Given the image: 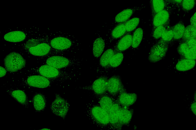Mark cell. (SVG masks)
<instances>
[{
	"instance_id": "6da1fadb",
	"label": "cell",
	"mask_w": 196,
	"mask_h": 130,
	"mask_svg": "<svg viewBox=\"0 0 196 130\" xmlns=\"http://www.w3.org/2000/svg\"><path fill=\"white\" fill-rule=\"evenodd\" d=\"M22 49L29 54L41 58L58 55L52 48L50 39L47 36L28 40L22 46Z\"/></svg>"
},
{
	"instance_id": "7a4b0ae2",
	"label": "cell",
	"mask_w": 196,
	"mask_h": 130,
	"mask_svg": "<svg viewBox=\"0 0 196 130\" xmlns=\"http://www.w3.org/2000/svg\"><path fill=\"white\" fill-rule=\"evenodd\" d=\"M28 72L42 76L55 82H60L71 80L76 76V75L73 73L64 71L45 64L31 69Z\"/></svg>"
},
{
	"instance_id": "3957f363",
	"label": "cell",
	"mask_w": 196,
	"mask_h": 130,
	"mask_svg": "<svg viewBox=\"0 0 196 130\" xmlns=\"http://www.w3.org/2000/svg\"><path fill=\"white\" fill-rule=\"evenodd\" d=\"M4 64L7 72L12 73L18 72L24 68L26 62L20 53L13 52L5 58Z\"/></svg>"
},
{
	"instance_id": "277c9868",
	"label": "cell",
	"mask_w": 196,
	"mask_h": 130,
	"mask_svg": "<svg viewBox=\"0 0 196 130\" xmlns=\"http://www.w3.org/2000/svg\"><path fill=\"white\" fill-rule=\"evenodd\" d=\"M89 114L94 123L103 128L110 127L108 113L99 105H94L88 110Z\"/></svg>"
},
{
	"instance_id": "5b68a950",
	"label": "cell",
	"mask_w": 196,
	"mask_h": 130,
	"mask_svg": "<svg viewBox=\"0 0 196 130\" xmlns=\"http://www.w3.org/2000/svg\"><path fill=\"white\" fill-rule=\"evenodd\" d=\"M70 108L67 100L62 98L58 93L55 96V99L50 106L51 111L55 115L65 119Z\"/></svg>"
},
{
	"instance_id": "8992f818",
	"label": "cell",
	"mask_w": 196,
	"mask_h": 130,
	"mask_svg": "<svg viewBox=\"0 0 196 130\" xmlns=\"http://www.w3.org/2000/svg\"><path fill=\"white\" fill-rule=\"evenodd\" d=\"M108 79L105 75H102L90 85L79 87L78 89L91 91L96 98L107 93Z\"/></svg>"
},
{
	"instance_id": "52a82bcc",
	"label": "cell",
	"mask_w": 196,
	"mask_h": 130,
	"mask_svg": "<svg viewBox=\"0 0 196 130\" xmlns=\"http://www.w3.org/2000/svg\"><path fill=\"white\" fill-rule=\"evenodd\" d=\"M54 82L41 75H32L23 80L20 85L28 87L45 88L51 86Z\"/></svg>"
},
{
	"instance_id": "ba28073f",
	"label": "cell",
	"mask_w": 196,
	"mask_h": 130,
	"mask_svg": "<svg viewBox=\"0 0 196 130\" xmlns=\"http://www.w3.org/2000/svg\"><path fill=\"white\" fill-rule=\"evenodd\" d=\"M126 91L120 76L115 75L108 79L107 93L115 100L120 93Z\"/></svg>"
},
{
	"instance_id": "9c48e42d",
	"label": "cell",
	"mask_w": 196,
	"mask_h": 130,
	"mask_svg": "<svg viewBox=\"0 0 196 130\" xmlns=\"http://www.w3.org/2000/svg\"><path fill=\"white\" fill-rule=\"evenodd\" d=\"M79 62L78 60L62 56L54 55L47 58L45 64L60 69L77 65L79 63Z\"/></svg>"
},
{
	"instance_id": "30bf717a",
	"label": "cell",
	"mask_w": 196,
	"mask_h": 130,
	"mask_svg": "<svg viewBox=\"0 0 196 130\" xmlns=\"http://www.w3.org/2000/svg\"><path fill=\"white\" fill-rule=\"evenodd\" d=\"M169 47L166 44L156 41L151 48L148 57L149 61L151 63H155L163 59Z\"/></svg>"
},
{
	"instance_id": "8fae6325",
	"label": "cell",
	"mask_w": 196,
	"mask_h": 130,
	"mask_svg": "<svg viewBox=\"0 0 196 130\" xmlns=\"http://www.w3.org/2000/svg\"><path fill=\"white\" fill-rule=\"evenodd\" d=\"M51 45L58 55L62 56L64 52L70 49L74 42L68 38L59 36L50 39Z\"/></svg>"
},
{
	"instance_id": "7c38bea8",
	"label": "cell",
	"mask_w": 196,
	"mask_h": 130,
	"mask_svg": "<svg viewBox=\"0 0 196 130\" xmlns=\"http://www.w3.org/2000/svg\"><path fill=\"white\" fill-rule=\"evenodd\" d=\"M174 8L170 5L152 17V30L166 23L170 19L169 17Z\"/></svg>"
},
{
	"instance_id": "4fadbf2b",
	"label": "cell",
	"mask_w": 196,
	"mask_h": 130,
	"mask_svg": "<svg viewBox=\"0 0 196 130\" xmlns=\"http://www.w3.org/2000/svg\"><path fill=\"white\" fill-rule=\"evenodd\" d=\"M121 106L116 101L108 112L110 127L113 130H121L122 126L119 120L118 113Z\"/></svg>"
},
{
	"instance_id": "5bb4252c",
	"label": "cell",
	"mask_w": 196,
	"mask_h": 130,
	"mask_svg": "<svg viewBox=\"0 0 196 130\" xmlns=\"http://www.w3.org/2000/svg\"><path fill=\"white\" fill-rule=\"evenodd\" d=\"M6 90L16 101L26 108H29V101L28 96L24 91L13 88L7 89Z\"/></svg>"
},
{
	"instance_id": "9a60e30c",
	"label": "cell",
	"mask_w": 196,
	"mask_h": 130,
	"mask_svg": "<svg viewBox=\"0 0 196 130\" xmlns=\"http://www.w3.org/2000/svg\"><path fill=\"white\" fill-rule=\"evenodd\" d=\"M133 32L125 34L116 42L112 48L116 53H122L131 47Z\"/></svg>"
},
{
	"instance_id": "2e32d148",
	"label": "cell",
	"mask_w": 196,
	"mask_h": 130,
	"mask_svg": "<svg viewBox=\"0 0 196 130\" xmlns=\"http://www.w3.org/2000/svg\"><path fill=\"white\" fill-rule=\"evenodd\" d=\"M137 98L136 93H128L126 91L120 93L116 98V100L121 106L128 107L136 102Z\"/></svg>"
},
{
	"instance_id": "e0dca14e",
	"label": "cell",
	"mask_w": 196,
	"mask_h": 130,
	"mask_svg": "<svg viewBox=\"0 0 196 130\" xmlns=\"http://www.w3.org/2000/svg\"><path fill=\"white\" fill-rule=\"evenodd\" d=\"M31 101L36 112H40L43 111L46 107V99L42 93L35 92L32 96Z\"/></svg>"
},
{
	"instance_id": "ac0fdd59",
	"label": "cell",
	"mask_w": 196,
	"mask_h": 130,
	"mask_svg": "<svg viewBox=\"0 0 196 130\" xmlns=\"http://www.w3.org/2000/svg\"><path fill=\"white\" fill-rule=\"evenodd\" d=\"M142 7H134L125 9L117 14L115 18V22L117 24L123 22L129 19L137 10H141Z\"/></svg>"
},
{
	"instance_id": "d6986e66",
	"label": "cell",
	"mask_w": 196,
	"mask_h": 130,
	"mask_svg": "<svg viewBox=\"0 0 196 130\" xmlns=\"http://www.w3.org/2000/svg\"><path fill=\"white\" fill-rule=\"evenodd\" d=\"M185 28L183 21L182 20L172 27L173 38L169 44V47L179 42L183 35Z\"/></svg>"
},
{
	"instance_id": "ffe728a7",
	"label": "cell",
	"mask_w": 196,
	"mask_h": 130,
	"mask_svg": "<svg viewBox=\"0 0 196 130\" xmlns=\"http://www.w3.org/2000/svg\"><path fill=\"white\" fill-rule=\"evenodd\" d=\"M133 113L132 109L121 107L119 111L118 115L119 123L122 126L129 123L132 118Z\"/></svg>"
},
{
	"instance_id": "44dd1931",
	"label": "cell",
	"mask_w": 196,
	"mask_h": 130,
	"mask_svg": "<svg viewBox=\"0 0 196 130\" xmlns=\"http://www.w3.org/2000/svg\"><path fill=\"white\" fill-rule=\"evenodd\" d=\"M149 4L151 10L152 17L170 5L168 0H150Z\"/></svg>"
},
{
	"instance_id": "7402d4cb",
	"label": "cell",
	"mask_w": 196,
	"mask_h": 130,
	"mask_svg": "<svg viewBox=\"0 0 196 130\" xmlns=\"http://www.w3.org/2000/svg\"><path fill=\"white\" fill-rule=\"evenodd\" d=\"M27 35L21 31H15L8 32L4 35V39L7 41L13 42L22 41L26 38Z\"/></svg>"
},
{
	"instance_id": "603a6c76",
	"label": "cell",
	"mask_w": 196,
	"mask_h": 130,
	"mask_svg": "<svg viewBox=\"0 0 196 130\" xmlns=\"http://www.w3.org/2000/svg\"><path fill=\"white\" fill-rule=\"evenodd\" d=\"M128 20L118 24L113 29L109 38V42H111L115 40L120 38L125 34L126 30L125 25Z\"/></svg>"
},
{
	"instance_id": "cb8c5ba5",
	"label": "cell",
	"mask_w": 196,
	"mask_h": 130,
	"mask_svg": "<svg viewBox=\"0 0 196 130\" xmlns=\"http://www.w3.org/2000/svg\"><path fill=\"white\" fill-rule=\"evenodd\" d=\"M99 105L108 113L116 100L107 93L96 98Z\"/></svg>"
},
{
	"instance_id": "d4e9b609",
	"label": "cell",
	"mask_w": 196,
	"mask_h": 130,
	"mask_svg": "<svg viewBox=\"0 0 196 130\" xmlns=\"http://www.w3.org/2000/svg\"><path fill=\"white\" fill-rule=\"evenodd\" d=\"M195 60L180 58L176 65V69L180 71L190 70L195 67Z\"/></svg>"
},
{
	"instance_id": "484cf974",
	"label": "cell",
	"mask_w": 196,
	"mask_h": 130,
	"mask_svg": "<svg viewBox=\"0 0 196 130\" xmlns=\"http://www.w3.org/2000/svg\"><path fill=\"white\" fill-rule=\"evenodd\" d=\"M105 46L104 40L101 38L99 37L94 41L92 48L93 53L94 56L98 58L103 52Z\"/></svg>"
},
{
	"instance_id": "4316f807",
	"label": "cell",
	"mask_w": 196,
	"mask_h": 130,
	"mask_svg": "<svg viewBox=\"0 0 196 130\" xmlns=\"http://www.w3.org/2000/svg\"><path fill=\"white\" fill-rule=\"evenodd\" d=\"M115 54V53L112 48L107 50L100 58L99 61L100 66L106 69L111 59Z\"/></svg>"
},
{
	"instance_id": "83f0119b",
	"label": "cell",
	"mask_w": 196,
	"mask_h": 130,
	"mask_svg": "<svg viewBox=\"0 0 196 130\" xmlns=\"http://www.w3.org/2000/svg\"><path fill=\"white\" fill-rule=\"evenodd\" d=\"M170 19L165 24L158 26L152 30L151 35L156 42L158 41L166 29L169 26Z\"/></svg>"
},
{
	"instance_id": "f1b7e54d",
	"label": "cell",
	"mask_w": 196,
	"mask_h": 130,
	"mask_svg": "<svg viewBox=\"0 0 196 130\" xmlns=\"http://www.w3.org/2000/svg\"><path fill=\"white\" fill-rule=\"evenodd\" d=\"M196 28L191 25L187 26L185 28L183 36L179 43L185 42L193 39H196Z\"/></svg>"
},
{
	"instance_id": "f546056e",
	"label": "cell",
	"mask_w": 196,
	"mask_h": 130,
	"mask_svg": "<svg viewBox=\"0 0 196 130\" xmlns=\"http://www.w3.org/2000/svg\"><path fill=\"white\" fill-rule=\"evenodd\" d=\"M143 35V31L141 28L139 27L134 30L132 36V48H136L139 46L142 39Z\"/></svg>"
},
{
	"instance_id": "4dcf8cb0",
	"label": "cell",
	"mask_w": 196,
	"mask_h": 130,
	"mask_svg": "<svg viewBox=\"0 0 196 130\" xmlns=\"http://www.w3.org/2000/svg\"><path fill=\"white\" fill-rule=\"evenodd\" d=\"M124 58L122 53L115 54L111 59L105 69L108 70L116 68L119 66L122 63Z\"/></svg>"
},
{
	"instance_id": "1f68e13d",
	"label": "cell",
	"mask_w": 196,
	"mask_h": 130,
	"mask_svg": "<svg viewBox=\"0 0 196 130\" xmlns=\"http://www.w3.org/2000/svg\"><path fill=\"white\" fill-rule=\"evenodd\" d=\"M173 38L172 27L170 25L157 41L166 44L169 46Z\"/></svg>"
},
{
	"instance_id": "d6a6232c",
	"label": "cell",
	"mask_w": 196,
	"mask_h": 130,
	"mask_svg": "<svg viewBox=\"0 0 196 130\" xmlns=\"http://www.w3.org/2000/svg\"><path fill=\"white\" fill-rule=\"evenodd\" d=\"M140 19L137 18H133L128 20L125 24L126 33L125 34L134 32L140 22Z\"/></svg>"
},
{
	"instance_id": "836d02e7",
	"label": "cell",
	"mask_w": 196,
	"mask_h": 130,
	"mask_svg": "<svg viewBox=\"0 0 196 130\" xmlns=\"http://www.w3.org/2000/svg\"><path fill=\"white\" fill-rule=\"evenodd\" d=\"M195 4V0H182L179 7L183 11L187 12L194 7Z\"/></svg>"
},
{
	"instance_id": "e575fe53",
	"label": "cell",
	"mask_w": 196,
	"mask_h": 130,
	"mask_svg": "<svg viewBox=\"0 0 196 130\" xmlns=\"http://www.w3.org/2000/svg\"><path fill=\"white\" fill-rule=\"evenodd\" d=\"M189 49L187 44L185 42H182L180 43L177 50L180 58H181Z\"/></svg>"
},
{
	"instance_id": "d590c367",
	"label": "cell",
	"mask_w": 196,
	"mask_h": 130,
	"mask_svg": "<svg viewBox=\"0 0 196 130\" xmlns=\"http://www.w3.org/2000/svg\"><path fill=\"white\" fill-rule=\"evenodd\" d=\"M196 58V47L189 49L181 58L195 60Z\"/></svg>"
},
{
	"instance_id": "8d00e7d4",
	"label": "cell",
	"mask_w": 196,
	"mask_h": 130,
	"mask_svg": "<svg viewBox=\"0 0 196 130\" xmlns=\"http://www.w3.org/2000/svg\"><path fill=\"white\" fill-rule=\"evenodd\" d=\"M185 42L187 44L189 49L196 47V39H191Z\"/></svg>"
},
{
	"instance_id": "74e56055",
	"label": "cell",
	"mask_w": 196,
	"mask_h": 130,
	"mask_svg": "<svg viewBox=\"0 0 196 130\" xmlns=\"http://www.w3.org/2000/svg\"><path fill=\"white\" fill-rule=\"evenodd\" d=\"M170 5L174 8L176 6H180L182 0H168Z\"/></svg>"
},
{
	"instance_id": "f35d334b",
	"label": "cell",
	"mask_w": 196,
	"mask_h": 130,
	"mask_svg": "<svg viewBox=\"0 0 196 130\" xmlns=\"http://www.w3.org/2000/svg\"><path fill=\"white\" fill-rule=\"evenodd\" d=\"M196 12H195L191 17L190 20V25L195 28H196Z\"/></svg>"
},
{
	"instance_id": "ab89813d",
	"label": "cell",
	"mask_w": 196,
	"mask_h": 130,
	"mask_svg": "<svg viewBox=\"0 0 196 130\" xmlns=\"http://www.w3.org/2000/svg\"><path fill=\"white\" fill-rule=\"evenodd\" d=\"M7 71L5 68L0 66V78L5 76L6 74Z\"/></svg>"
},
{
	"instance_id": "60d3db41",
	"label": "cell",
	"mask_w": 196,
	"mask_h": 130,
	"mask_svg": "<svg viewBox=\"0 0 196 130\" xmlns=\"http://www.w3.org/2000/svg\"><path fill=\"white\" fill-rule=\"evenodd\" d=\"M191 108L192 111L195 114L196 108L195 102H194L192 104L191 106Z\"/></svg>"
},
{
	"instance_id": "b9f144b4",
	"label": "cell",
	"mask_w": 196,
	"mask_h": 130,
	"mask_svg": "<svg viewBox=\"0 0 196 130\" xmlns=\"http://www.w3.org/2000/svg\"><path fill=\"white\" fill-rule=\"evenodd\" d=\"M38 130H51V129L46 128H42L41 129H39Z\"/></svg>"
}]
</instances>
